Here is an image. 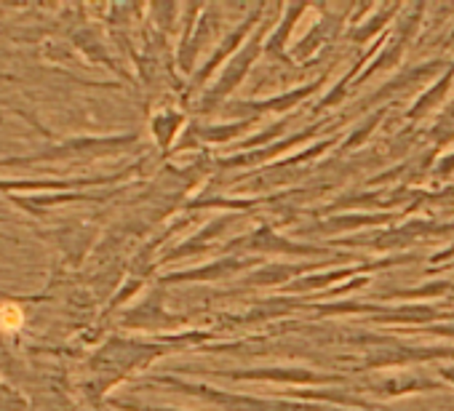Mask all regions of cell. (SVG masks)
I'll list each match as a JSON object with an SVG mask.
<instances>
[{"mask_svg": "<svg viewBox=\"0 0 454 411\" xmlns=\"http://www.w3.org/2000/svg\"><path fill=\"white\" fill-rule=\"evenodd\" d=\"M0 168H9V158H0Z\"/></svg>", "mask_w": 454, "mask_h": 411, "instance_id": "3957f363", "label": "cell"}, {"mask_svg": "<svg viewBox=\"0 0 454 411\" xmlns=\"http://www.w3.org/2000/svg\"><path fill=\"white\" fill-rule=\"evenodd\" d=\"M6 222H17L14 217H6V214H0V225H6Z\"/></svg>", "mask_w": 454, "mask_h": 411, "instance_id": "7a4b0ae2", "label": "cell"}, {"mask_svg": "<svg viewBox=\"0 0 454 411\" xmlns=\"http://www.w3.org/2000/svg\"><path fill=\"white\" fill-rule=\"evenodd\" d=\"M129 136H67L49 142L41 150H33L27 155H20V168H33L43 163H62V160H78V158H105L113 155L115 150H123Z\"/></svg>", "mask_w": 454, "mask_h": 411, "instance_id": "6da1fadb", "label": "cell"}]
</instances>
